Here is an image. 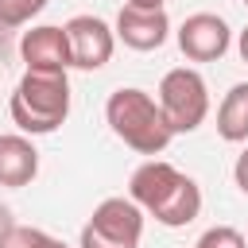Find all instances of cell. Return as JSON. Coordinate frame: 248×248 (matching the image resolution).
<instances>
[{
  "instance_id": "1",
  "label": "cell",
  "mask_w": 248,
  "mask_h": 248,
  "mask_svg": "<svg viewBox=\"0 0 248 248\" xmlns=\"http://www.w3.org/2000/svg\"><path fill=\"white\" fill-rule=\"evenodd\" d=\"M128 198L167 229H182L202 213V186L163 159H147L132 170Z\"/></svg>"
},
{
  "instance_id": "2",
  "label": "cell",
  "mask_w": 248,
  "mask_h": 248,
  "mask_svg": "<svg viewBox=\"0 0 248 248\" xmlns=\"http://www.w3.org/2000/svg\"><path fill=\"white\" fill-rule=\"evenodd\" d=\"M12 124L23 136H50L70 116V78L62 70H23L8 101Z\"/></svg>"
},
{
  "instance_id": "3",
  "label": "cell",
  "mask_w": 248,
  "mask_h": 248,
  "mask_svg": "<svg viewBox=\"0 0 248 248\" xmlns=\"http://www.w3.org/2000/svg\"><path fill=\"white\" fill-rule=\"evenodd\" d=\"M105 120H108L112 136L124 147H132L140 155H151V159L163 155L167 143L174 140L167 120H163V112H159V105H155V97L147 89H136V85H120V89L108 93Z\"/></svg>"
},
{
  "instance_id": "4",
  "label": "cell",
  "mask_w": 248,
  "mask_h": 248,
  "mask_svg": "<svg viewBox=\"0 0 248 248\" xmlns=\"http://www.w3.org/2000/svg\"><path fill=\"white\" fill-rule=\"evenodd\" d=\"M155 105H159L170 136H190L209 116V85L194 66H174L163 74Z\"/></svg>"
},
{
  "instance_id": "5",
  "label": "cell",
  "mask_w": 248,
  "mask_h": 248,
  "mask_svg": "<svg viewBox=\"0 0 248 248\" xmlns=\"http://www.w3.org/2000/svg\"><path fill=\"white\" fill-rule=\"evenodd\" d=\"M143 209L132 198H105L81 225L78 248H140Z\"/></svg>"
},
{
  "instance_id": "6",
  "label": "cell",
  "mask_w": 248,
  "mask_h": 248,
  "mask_svg": "<svg viewBox=\"0 0 248 248\" xmlns=\"http://www.w3.org/2000/svg\"><path fill=\"white\" fill-rule=\"evenodd\" d=\"M66 27V43H70V70H101L112 50H116V35L101 16H74L62 23Z\"/></svg>"
},
{
  "instance_id": "7",
  "label": "cell",
  "mask_w": 248,
  "mask_h": 248,
  "mask_svg": "<svg viewBox=\"0 0 248 248\" xmlns=\"http://www.w3.org/2000/svg\"><path fill=\"white\" fill-rule=\"evenodd\" d=\"M229 46H232V31L213 12H194L178 27V50L190 62H217Z\"/></svg>"
},
{
  "instance_id": "8",
  "label": "cell",
  "mask_w": 248,
  "mask_h": 248,
  "mask_svg": "<svg viewBox=\"0 0 248 248\" xmlns=\"http://www.w3.org/2000/svg\"><path fill=\"white\" fill-rule=\"evenodd\" d=\"M112 35L128 46V50H159L167 39H170V19L163 8H132L124 4L116 12V23H112Z\"/></svg>"
},
{
  "instance_id": "9",
  "label": "cell",
  "mask_w": 248,
  "mask_h": 248,
  "mask_svg": "<svg viewBox=\"0 0 248 248\" xmlns=\"http://www.w3.org/2000/svg\"><path fill=\"white\" fill-rule=\"evenodd\" d=\"M19 58L27 62V70H70V43H66V27L58 23H39L31 31H23L19 39Z\"/></svg>"
},
{
  "instance_id": "10",
  "label": "cell",
  "mask_w": 248,
  "mask_h": 248,
  "mask_svg": "<svg viewBox=\"0 0 248 248\" xmlns=\"http://www.w3.org/2000/svg\"><path fill=\"white\" fill-rule=\"evenodd\" d=\"M39 174V151L23 132H8L0 136V186L19 190L31 186Z\"/></svg>"
},
{
  "instance_id": "11",
  "label": "cell",
  "mask_w": 248,
  "mask_h": 248,
  "mask_svg": "<svg viewBox=\"0 0 248 248\" xmlns=\"http://www.w3.org/2000/svg\"><path fill=\"white\" fill-rule=\"evenodd\" d=\"M217 136L225 143L248 140V81H236L217 105Z\"/></svg>"
},
{
  "instance_id": "12",
  "label": "cell",
  "mask_w": 248,
  "mask_h": 248,
  "mask_svg": "<svg viewBox=\"0 0 248 248\" xmlns=\"http://www.w3.org/2000/svg\"><path fill=\"white\" fill-rule=\"evenodd\" d=\"M43 8H46V0H0V35L27 27Z\"/></svg>"
},
{
  "instance_id": "13",
  "label": "cell",
  "mask_w": 248,
  "mask_h": 248,
  "mask_svg": "<svg viewBox=\"0 0 248 248\" xmlns=\"http://www.w3.org/2000/svg\"><path fill=\"white\" fill-rule=\"evenodd\" d=\"M50 232L35 229V225H12L4 236H0V248H50Z\"/></svg>"
},
{
  "instance_id": "14",
  "label": "cell",
  "mask_w": 248,
  "mask_h": 248,
  "mask_svg": "<svg viewBox=\"0 0 248 248\" xmlns=\"http://www.w3.org/2000/svg\"><path fill=\"white\" fill-rule=\"evenodd\" d=\"M194 248H248V240H244L232 225H213V229H205V232L194 240Z\"/></svg>"
},
{
  "instance_id": "15",
  "label": "cell",
  "mask_w": 248,
  "mask_h": 248,
  "mask_svg": "<svg viewBox=\"0 0 248 248\" xmlns=\"http://www.w3.org/2000/svg\"><path fill=\"white\" fill-rule=\"evenodd\" d=\"M232 178H236V186L248 194V147L236 155V163H232Z\"/></svg>"
},
{
  "instance_id": "16",
  "label": "cell",
  "mask_w": 248,
  "mask_h": 248,
  "mask_svg": "<svg viewBox=\"0 0 248 248\" xmlns=\"http://www.w3.org/2000/svg\"><path fill=\"white\" fill-rule=\"evenodd\" d=\"M236 50H240V58L248 62V27H244V31L236 35Z\"/></svg>"
},
{
  "instance_id": "17",
  "label": "cell",
  "mask_w": 248,
  "mask_h": 248,
  "mask_svg": "<svg viewBox=\"0 0 248 248\" xmlns=\"http://www.w3.org/2000/svg\"><path fill=\"white\" fill-rule=\"evenodd\" d=\"M128 4H132V8H163L167 0H128Z\"/></svg>"
},
{
  "instance_id": "18",
  "label": "cell",
  "mask_w": 248,
  "mask_h": 248,
  "mask_svg": "<svg viewBox=\"0 0 248 248\" xmlns=\"http://www.w3.org/2000/svg\"><path fill=\"white\" fill-rule=\"evenodd\" d=\"M50 248H70V244H66V240H58V236H54V240H50Z\"/></svg>"
},
{
  "instance_id": "19",
  "label": "cell",
  "mask_w": 248,
  "mask_h": 248,
  "mask_svg": "<svg viewBox=\"0 0 248 248\" xmlns=\"http://www.w3.org/2000/svg\"><path fill=\"white\" fill-rule=\"evenodd\" d=\"M240 4H248V0H240Z\"/></svg>"
}]
</instances>
